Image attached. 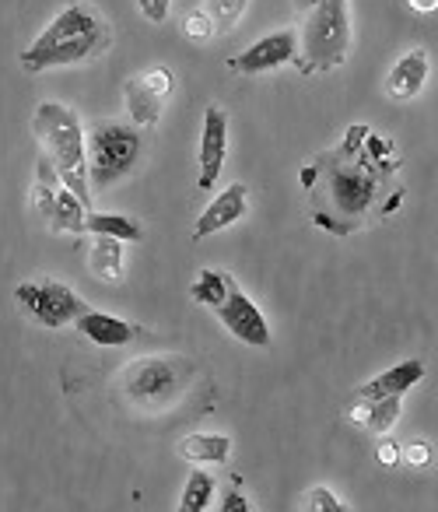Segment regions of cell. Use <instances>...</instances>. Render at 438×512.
<instances>
[{"label": "cell", "mask_w": 438, "mask_h": 512, "mask_svg": "<svg viewBox=\"0 0 438 512\" xmlns=\"http://www.w3.org/2000/svg\"><path fill=\"white\" fill-rule=\"evenodd\" d=\"M389 148L368 127H351L333 151H323L305 169V183L312 190V218L316 225L337 235L358 232L372 218H379V200L396 176L393 158H379Z\"/></svg>", "instance_id": "1"}, {"label": "cell", "mask_w": 438, "mask_h": 512, "mask_svg": "<svg viewBox=\"0 0 438 512\" xmlns=\"http://www.w3.org/2000/svg\"><path fill=\"white\" fill-rule=\"evenodd\" d=\"M113 46V32H109L106 18L92 8V4H67L29 50L18 57L25 74H43L50 67H71L81 60L102 57V53Z\"/></svg>", "instance_id": "2"}, {"label": "cell", "mask_w": 438, "mask_h": 512, "mask_svg": "<svg viewBox=\"0 0 438 512\" xmlns=\"http://www.w3.org/2000/svg\"><path fill=\"white\" fill-rule=\"evenodd\" d=\"M193 379H197V369H193L190 358L148 355V358H134L120 372V393H123V404L134 407V411L165 414L183 404Z\"/></svg>", "instance_id": "3"}, {"label": "cell", "mask_w": 438, "mask_h": 512, "mask_svg": "<svg viewBox=\"0 0 438 512\" xmlns=\"http://www.w3.org/2000/svg\"><path fill=\"white\" fill-rule=\"evenodd\" d=\"M32 130L36 137H43L46 155L53 158L60 179H64L67 190H74L88 204V211H95L92 197V165L85 158V130L81 120L60 102H43L32 116Z\"/></svg>", "instance_id": "4"}, {"label": "cell", "mask_w": 438, "mask_h": 512, "mask_svg": "<svg viewBox=\"0 0 438 512\" xmlns=\"http://www.w3.org/2000/svg\"><path fill=\"white\" fill-rule=\"evenodd\" d=\"M351 57V15L347 0H319L302 25L295 67L302 78L326 74Z\"/></svg>", "instance_id": "5"}, {"label": "cell", "mask_w": 438, "mask_h": 512, "mask_svg": "<svg viewBox=\"0 0 438 512\" xmlns=\"http://www.w3.org/2000/svg\"><path fill=\"white\" fill-rule=\"evenodd\" d=\"M88 148H92V190H109L137 169L144 141L137 123H99L88 137Z\"/></svg>", "instance_id": "6"}, {"label": "cell", "mask_w": 438, "mask_h": 512, "mask_svg": "<svg viewBox=\"0 0 438 512\" xmlns=\"http://www.w3.org/2000/svg\"><path fill=\"white\" fill-rule=\"evenodd\" d=\"M15 299L32 320L50 330L67 327V323H74L78 316L88 313L85 299L74 295L67 285H60V281H25V285L15 288Z\"/></svg>", "instance_id": "7"}, {"label": "cell", "mask_w": 438, "mask_h": 512, "mask_svg": "<svg viewBox=\"0 0 438 512\" xmlns=\"http://www.w3.org/2000/svg\"><path fill=\"white\" fill-rule=\"evenodd\" d=\"M298 43H302V36H298L295 29H281V32H274V36H263L260 43H253L246 53L228 57V71L242 74V78L267 74V71H274V67L291 64V60L298 57Z\"/></svg>", "instance_id": "8"}, {"label": "cell", "mask_w": 438, "mask_h": 512, "mask_svg": "<svg viewBox=\"0 0 438 512\" xmlns=\"http://www.w3.org/2000/svg\"><path fill=\"white\" fill-rule=\"evenodd\" d=\"M228 155V113L221 106H207L204 113V134H200V176L197 190H214Z\"/></svg>", "instance_id": "9"}, {"label": "cell", "mask_w": 438, "mask_h": 512, "mask_svg": "<svg viewBox=\"0 0 438 512\" xmlns=\"http://www.w3.org/2000/svg\"><path fill=\"white\" fill-rule=\"evenodd\" d=\"M214 313H218V320L225 323V330L235 337V341L253 344V348H267L270 344L267 320H263V313L253 306V299H249L246 292H239V288H235V292L228 295Z\"/></svg>", "instance_id": "10"}, {"label": "cell", "mask_w": 438, "mask_h": 512, "mask_svg": "<svg viewBox=\"0 0 438 512\" xmlns=\"http://www.w3.org/2000/svg\"><path fill=\"white\" fill-rule=\"evenodd\" d=\"M246 214V186L242 183H232L225 193H218V197L207 204V211L197 218V228H193V239H207V235L221 232V228L235 225V221Z\"/></svg>", "instance_id": "11"}, {"label": "cell", "mask_w": 438, "mask_h": 512, "mask_svg": "<svg viewBox=\"0 0 438 512\" xmlns=\"http://www.w3.org/2000/svg\"><path fill=\"white\" fill-rule=\"evenodd\" d=\"M428 71H431V64H428V53H424V50L403 53V57L393 64V71H389V78H386L389 99H393V102L414 99V95L424 88V81H428Z\"/></svg>", "instance_id": "12"}, {"label": "cell", "mask_w": 438, "mask_h": 512, "mask_svg": "<svg viewBox=\"0 0 438 512\" xmlns=\"http://www.w3.org/2000/svg\"><path fill=\"white\" fill-rule=\"evenodd\" d=\"M424 379V362H400L393 365V369H386L382 376L368 379V383L358 386V397L361 400H382V397H393V393H407L414 383H421Z\"/></svg>", "instance_id": "13"}, {"label": "cell", "mask_w": 438, "mask_h": 512, "mask_svg": "<svg viewBox=\"0 0 438 512\" xmlns=\"http://www.w3.org/2000/svg\"><path fill=\"white\" fill-rule=\"evenodd\" d=\"M74 327H78L81 337H88L92 344H102V348H123V344H130L137 334L130 323L116 320V316H106V313H92V309H88L85 316H78Z\"/></svg>", "instance_id": "14"}, {"label": "cell", "mask_w": 438, "mask_h": 512, "mask_svg": "<svg viewBox=\"0 0 438 512\" xmlns=\"http://www.w3.org/2000/svg\"><path fill=\"white\" fill-rule=\"evenodd\" d=\"M88 267L99 281L116 285L123 278V239L116 235H95L92 249H88Z\"/></svg>", "instance_id": "15"}, {"label": "cell", "mask_w": 438, "mask_h": 512, "mask_svg": "<svg viewBox=\"0 0 438 512\" xmlns=\"http://www.w3.org/2000/svg\"><path fill=\"white\" fill-rule=\"evenodd\" d=\"M123 92H127L130 120H134L137 127H155V123L162 120V102L165 99L158 92H151L144 78H130Z\"/></svg>", "instance_id": "16"}, {"label": "cell", "mask_w": 438, "mask_h": 512, "mask_svg": "<svg viewBox=\"0 0 438 512\" xmlns=\"http://www.w3.org/2000/svg\"><path fill=\"white\" fill-rule=\"evenodd\" d=\"M179 456L190 463H228L232 439L228 435H186L179 442Z\"/></svg>", "instance_id": "17"}, {"label": "cell", "mask_w": 438, "mask_h": 512, "mask_svg": "<svg viewBox=\"0 0 438 512\" xmlns=\"http://www.w3.org/2000/svg\"><path fill=\"white\" fill-rule=\"evenodd\" d=\"M232 292H235L232 274H225V271H200L197 281H193V288H190V299L197 302V306L218 309Z\"/></svg>", "instance_id": "18"}, {"label": "cell", "mask_w": 438, "mask_h": 512, "mask_svg": "<svg viewBox=\"0 0 438 512\" xmlns=\"http://www.w3.org/2000/svg\"><path fill=\"white\" fill-rule=\"evenodd\" d=\"M88 232H92V235H116V239H123V242H141L144 239L141 221L123 218V214L88 211Z\"/></svg>", "instance_id": "19"}, {"label": "cell", "mask_w": 438, "mask_h": 512, "mask_svg": "<svg viewBox=\"0 0 438 512\" xmlns=\"http://www.w3.org/2000/svg\"><path fill=\"white\" fill-rule=\"evenodd\" d=\"M400 404H403V393H393V397H382V400H368V421H365L368 432L386 435L389 428L396 425V418H400Z\"/></svg>", "instance_id": "20"}, {"label": "cell", "mask_w": 438, "mask_h": 512, "mask_svg": "<svg viewBox=\"0 0 438 512\" xmlns=\"http://www.w3.org/2000/svg\"><path fill=\"white\" fill-rule=\"evenodd\" d=\"M214 495V477L207 474V470H193L190 481H186V491H183V502H179V509L183 512H204L207 502H211Z\"/></svg>", "instance_id": "21"}, {"label": "cell", "mask_w": 438, "mask_h": 512, "mask_svg": "<svg viewBox=\"0 0 438 512\" xmlns=\"http://www.w3.org/2000/svg\"><path fill=\"white\" fill-rule=\"evenodd\" d=\"M246 4L249 0H207V11L218 22V29H232L242 18V11H246Z\"/></svg>", "instance_id": "22"}, {"label": "cell", "mask_w": 438, "mask_h": 512, "mask_svg": "<svg viewBox=\"0 0 438 512\" xmlns=\"http://www.w3.org/2000/svg\"><path fill=\"white\" fill-rule=\"evenodd\" d=\"M183 29H186V36H190L193 43H207V39H211L214 32H218V22H214L211 11L204 8V11H193V15L186 18Z\"/></svg>", "instance_id": "23"}, {"label": "cell", "mask_w": 438, "mask_h": 512, "mask_svg": "<svg viewBox=\"0 0 438 512\" xmlns=\"http://www.w3.org/2000/svg\"><path fill=\"white\" fill-rule=\"evenodd\" d=\"M305 509H319V512H347L344 502H337V495H333L330 488H312L309 495H305Z\"/></svg>", "instance_id": "24"}, {"label": "cell", "mask_w": 438, "mask_h": 512, "mask_svg": "<svg viewBox=\"0 0 438 512\" xmlns=\"http://www.w3.org/2000/svg\"><path fill=\"white\" fill-rule=\"evenodd\" d=\"M403 463L407 467H414V470H424V467H431V446L428 442H410V446H403Z\"/></svg>", "instance_id": "25"}, {"label": "cell", "mask_w": 438, "mask_h": 512, "mask_svg": "<svg viewBox=\"0 0 438 512\" xmlns=\"http://www.w3.org/2000/svg\"><path fill=\"white\" fill-rule=\"evenodd\" d=\"M144 81H148L151 92H158L162 99L172 92V71H169V67H151V71L144 74Z\"/></svg>", "instance_id": "26"}, {"label": "cell", "mask_w": 438, "mask_h": 512, "mask_svg": "<svg viewBox=\"0 0 438 512\" xmlns=\"http://www.w3.org/2000/svg\"><path fill=\"white\" fill-rule=\"evenodd\" d=\"M137 8L151 25H162L169 18V0H137Z\"/></svg>", "instance_id": "27"}, {"label": "cell", "mask_w": 438, "mask_h": 512, "mask_svg": "<svg viewBox=\"0 0 438 512\" xmlns=\"http://www.w3.org/2000/svg\"><path fill=\"white\" fill-rule=\"evenodd\" d=\"M375 460H379L382 467H396V463L403 460V449L396 446V442H379V449H375Z\"/></svg>", "instance_id": "28"}, {"label": "cell", "mask_w": 438, "mask_h": 512, "mask_svg": "<svg viewBox=\"0 0 438 512\" xmlns=\"http://www.w3.org/2000/svg\"><path fill=\"white\" fill-rule=\"evenodd\" d=\"M235 509H239V512H246L249 505H246V498H242V495H235V491H232V495H228L225 502H221V512H235Z\"/></svg>", "instance_id": "29"}, {"label": "cell", "mask_w": 438, "mask_h": 512, "mask_svg": "<svg viewBox=\"0 0 438 512\" xmlns=\"http://www.w3.org/2000/svg\"><path fill=\"white\" fill-rule=\"evenodd\" d=\"M410 8H414L417 15H431V11H438V0H410Z\"/></svg>", "instance_id": "30"}, {"label": "cell", "mask_w": 438, "mask_h": 512, "mask_svg": "<svg viewBox=\"0 0 438 512\" xmlns=\"http://www.w3.org/2000/svg\"><path fill=\"white\" fill-rule=\"evenodd\" d=\"M316 4H319V0H295V8H298V11H305V15H309V11L316 8Z\"/></svg>", "instance_id": "31"}]
</instances>
